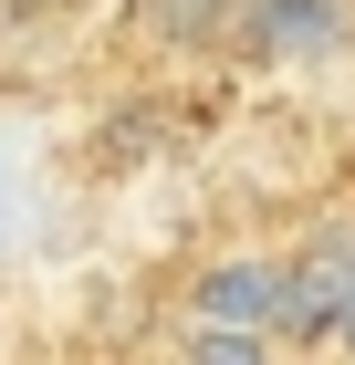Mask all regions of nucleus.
Instances as JSON below:
<instances>
[{
  "label": "nucleus",
  "mask_w": 355,
  "mask_h": 365,
  "mask_svg": "<svg viewBox=\"0 0 355 365\" xmlns=\"http://www.w3.org/2000/svg\"><path fill=\"white\" fill-rule=\"evenodd\" d=\"M345 313H355V230H314V240L282 261L272 344H324V334H345Z\"/></svg>",
  "instance_id": "nucleus-1"
},
{
  "label": "nucleus",
  "mask_w": 355,
  "mask_h": 365,
  "mask_svg": "<svg viewBox=\"0 0 355 365\" xmlns=\"http://www.w3.org/2000/svg\"><path fill=\"white\" fill-rule=\"evenodd\" d=\"M178 313L272 334V313H282V261H272V251H219V261H199V272H189V292H178Z\"/></svg>",
  "instance_id": "nucleus-3"
},
{
  "label": "nucleus",
  "mask_w": 355,
  "mask_h": 365,
  "mask_svg": "<svg viewBox=\"0 0 355 365\" xmlns=\"http://www.w3.org/2000/svg\"><path fill=\"white\" fill-rule=\"evenodd\" d=\"M178 365H282V344L251 334V324H199V313H178Z\"/></svg>",
  "instance_id": "nucleus-4"
},
{
  "label": "nucleus",
  "mask_w": 355,
  "mask_h": 365,
  "mask_svg": "<svg viewBox=\"0 0 355 365\" xmlns=\"http://www.w3.org/2000/svg\"><path fill=\"white\" fill-rule=\"evenodd\" d=\"M230 31H241V53H261V63H314V53H334V42H355V0H241Z\"/></svg>",
  "instance_id": "nucleus-2"
},
{
  "label": "nucleus",
  "mask_w": 355,
  "mask_h": 365,
  "mask_svg": "<svg viewBox=\"0 0 355 365\" xmlns=\"http://www.w3.org/2000/svg\"><path fill=\"white\" fill-rule=\"evenodd\" d=\"M334 344H355V313H345V334H334Z\"/></svg>",
  "instance_id": "nucleus-5"
}]
</instances>
